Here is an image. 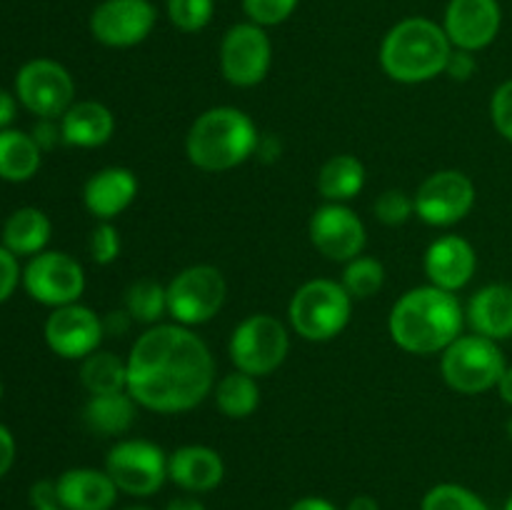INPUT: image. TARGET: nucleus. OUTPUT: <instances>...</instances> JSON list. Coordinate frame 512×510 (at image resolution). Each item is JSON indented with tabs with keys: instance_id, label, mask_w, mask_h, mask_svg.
I'll return each instance as SVG.
<instances>
[{
	"instance_id": "2eb2a0df",
	"label": "nucleus",
	"mask_w": 512,
	"mask_h": 510,
	"mask_svg": "<svg viewBox=\"0 0 512 510\" xmlns=\"http://www.w3.org/2000/svg\"><path fill=\"white\" fill-rule=\"evenodd\" d=\"M103 318L80 303L55 308L45 320V343L65 360H85L103 340Z\"/></svg>"
},
{
	"instance_id": "423d86ee",
	"label": "nucleus",
	"mask_w": 512,
	"mask_h": 510,
	"mask_svg": "<svg viewBox=\"0 0 512 510\" xmlns=\"http://www.w3.org/2000/svg\"><path fill=\"white\" fill-rule=\"evenodd\" d=\"M443 378L455 393L478 395L495 388L505 373V355L483 335H460L443 350Z\"/></svg>"
},
{
	"instance_id": "aec40b11",
	"label": "nucleus",
	"mask_w": 512,
	"mask_h": 510,
	"mask_svg": "<svg viewBox=\"0 0 512 510\" xmlns=\"http://www.w3.org/2000/svg\"><path fill=\"white\" fill-rule=\"evenodd\" d=\"M138 195V178L128 168H103L85 183L83 203L98 220H113Z\"/></svg>"
},
{
	"instance_id": "3c124183",
	"label": "nucleus",
	"mask_w": 512,
	"mask_h": 510,
	"mask_svg": "<svg viewBox=\"0 0 512 510\" xmlns=\"http://www.w3.org/2000/svg\"><path fill=\"white\" fill-rule=\"evenodd\" d=\"M123 510H150V508H145V505H128V508Z\"/></svg>"
},
{
	"instance_id": "bb28decb",
	"label": "nucleus",
	"mask_w": 512,
	"mask_h": 510,
	"mask_svg": "<svg viewBox=\"0 0 512 510\" xmlns=\"http://www.w3.org/2000/svg\"><path fill=\"white\" fill-rule=\"evenodd\" d=\"M365 185V165L355 155H333L318 173V193L328 203L353 200Z\"/></svg>"
},
{
	"instance_id": "f704fd0d",
	"label": "nucleus",
	"mask_w": 512,
	"mask_h": 510,
	"mask_svg": "<svg viewBox=\"0 0 512 510\" xmlns=\"http://www.w3.org/2000/svg\"><path fill=\"white\" fill-rule=\"evenodd\" d=\"M298 0H243V10L248 13L250 23L255 25H280L293 15Z\"/></svg>"
},
{
	"instance_id": "7c9ffc66",
	"label": "nucleus",
	"mask_w": 512,
	"mask_h": 510,
	"mask_svg": "<svg viewBox=\"0 0 512 510\" xmlns=\"http://www.w3.org/2000/svg\"><path fill=\"white\" fill-rule=\"evenodd\" d=\"M385 283V268L380 260L375 258H358L350 260L343 270V288L348 290L350 298H358V300H368L383 288Z\"/></svg>"
},
{
	"instance_id": "58836bf2",
	"label": "nucleus",
	"mask_w": 512,
	"mask_h": 510,
	"mask_svg": "<svg viewBox=\"0 0 512 510\" xmlns=\"http://www.w3.org/2000/svg\"><path fill=\"white\" fill-rule=\"evenodd\" d=\"M475 70H478V63H475L473 53H470V50L453 48V53H450L448 58V65H445V73H448L453 80H458V83H465V80L473 78Z\"/></svg>"
},
{
	"instance_id": "dca6fc26",
	"label": "nucleus",
	"mask_w": 512,
	"mask_h": 510,
	"mask_svg": "<svg viewBox=\"0 0 512 510\" xmlns=\"http://www.w3.org/2000/svg\"><path fill=\"white\" fill-rule=\"evenodd\" d=\"M310 240L328 260L350 263L365 248V225L348 205L328 203L310 218Z\"/></svg>"
},
{
	"instance_id": "6ab92c4d",
	"label": "nucleus",
	"mask_w": 512,
	"mask_h": 510,
	"mask_svg": "<svg viewBox=\"0 0 512 510\" xmlns=\"http://www.w3.org/2000/svg\"><path fill=\"white\" fill-rule=\"evenodd\" d=\"M58 503L63 510H110L118 498V485L105 470L73 468L58 480Z\"/></svg>"
},
{
	"instance_id": "f8f14e48",
	"label": "nucleus",
	"mask_w": 512,
	"mask_h": 510,
	"mask_svg": "<svg viewBox=\"0 0 512 510\" xmlns=\"http://www.w3.org/2000/svg\"><path fill=\"white\" fill-rule=\"evenodd\" d=\"M273 60V45L263 25L238 23L220 43V70L235 88H253L263 83Z\"/></svg>"
},
{
	"instance_id": "a878e982",
	"label": "nucleus",
	"mask_w": 512,
	"mask_h": 510,
	"mask_svg": "<svg viewBox=\"0 0 512 510\" xmlns=\"http://www.w3.org/2000/svg\"><path fill=\"white\" fill-rule=\"evenodd\" d=\"M38 143L23 130H0V178L8 183H25L40 168Z\"/></svg>"
},
{
	"instance_id": "c9c22d12",
	"label": "nucleus",
	"mask_w": 512,
	"mask_h": 510,
	"mask_svg": "<svg viewBox=\"0 0 512 510\" xmlns=\"http://www.w3.org/2000/svg\"><path fill=\"white\" fill-rule=\"evenodd\" d=\"M90 258L98 265H110L113 260H118L120 255V233L115 230L113 223L108 220H100L98 228L90 233Z\"/></svg>"
},
{
	"instance_id": "ddd939ff",
	"label": "nucleus",
	"mask_w": 512,
	"mask_h": 510,
	"mask_svg": "<svg viewBox=\"0 0 512 510\" xmlns=\"http://www.w3.org/2000/svg\"><path fill=\"white\" fill-rule=\"evenodd\" d=\"M415 213L423 223L448 228L460 223L475 205V185L460 170H438L420 183Z\"/></svg>"
},
{
	"instance_id": "c85d7f7f",
	"label": "nucleus",
	"mask_w": 512,
	"mask_h": 510,
	"mask_svg": "<svg viewBox=\"0 0 512 510\" xmlns=\"http://www.w3.org/2000/svg\"><path fill=\"white\" fill-rule=\"evenodd\" d=\"M215 403H218L220 413L228 415V418H250L255 413V408L260 405V388L253 375L235 370V373H228L218 383Z\"/></svg>"
},
{
	"instance_id": "f257e3e1",
	"label": "nucleus",
	"mask_w": 512,
	"mask_h": 510,
	"mask_svg": "<svg viewBox=\"0 0 512 510\" xmlns=\"http://www.w3.org/2000/svg\"><path fill=\"white\" fill-rule=\"evenodd\" d=\"M215 363L203 338L185 325H153L128 355V393L155 413H185L210 395Z\"/></svg>"
},
{
	"instance_id": "1a4fd4ad",
	"label": "nucleus",
	"mask_w": 512,
	"mask_h": 510,
	"mask_svg": "<svg viewBox=\"0 0 512 510\" xmlns=\"http://www.w3.org/2000/svg\"><path fill=\"white\" fill-rule=\"evenodd\" d=\"M105 473L123 493L148 498L168 480V458L150 440H120L105 458Z\"/></svg>"
},
{
	"instance_id": "f3484780",
	"label": "nucleus",
	"mask_w": 512,
	"mask_h": 510,
	"mask_svg": "<svg viewBox=\"0 0 512 510\" xmlns=\"http://www.w3.org/2000/svg\"><path fill=\"white\" fill-rule=\"evenodd\" d=\"M503 10L498 0H450L443 30L453 48L483 50L498 38Z\"/></svg>"
},
{
	"instance_id": "9d476101",
	"label": "nucleus",
	"mask_w": 512,
	"mask_h": 510,
	"mask_svg": "<svg viewBox=\"0 0 512 510\" xmlns=\"http://www.w3.org/2000/svg\"><path fill=\"white\" fill-rule=\"evenodd\" d=\"M15 95L38 118H63L73 105L75 83L68 70L48 58L25 63L15 75Z\"/></svg>"
},
{
	"instance_id": "5fc2aeb1",
	"label": "nucleus",
	"mask_w": 512,
	"mask_h": 510,
	"mask_svg": "<svg viewBox=\"0 0 512 510\" xmlns=\"http://www.w3.org/2000/svg\"><path fill=\"white\" fill-rule=\"evenodd\" d=\"M505 510H512V495L508 498V503H505Z\"/></svg>"
},
{
	"instance_id": "49530a36",
	"label": "nucleus",
	"mask_w": 512,
	"mask_h": 510,
	"mask_svg": "<svg viewBox=\"0 0 512 510\" xmlns=\"http://www.w3.org/2000/svg\"><path fill=\"white\" fill-rule=\"evenodd\" d=\"M290 510H338L330 500L318 498V495H308V498H300L290 505Z\"/></svg>"
},
{
	"instance_id": "5701e85b",
	"label": "nucleus",
	"mask_w": 512,
	"mask_h": 510,
	"mask_svg": "<svg viewBox=\"0 0 512 510\" xmlns=\"http://www.w3.org/2000/svg\"><path fill=\"white\" fill-rule=\"evenodd\" d=\"M115 118L103 103L95 100H80L73 103L60 118V133L63 143L75 148H100L113 138Z\"/></svg>"
},
{
	"instance_id": "2f4dec72",
	"label": "nucleus",
	"mask_w": 512,
	"mask_h": 510,
	"mask_svg": "<svg viewBox=\"0 0 512 510\" xmlns=\"http://www.w3.org/2000/svg\"><path fill=\"white\" fill-rule=\"evenodd\" d=\"M420 510H490L478 493L465 485L440 483L425 493Z\"/></svg>"
},
{
	"instance_id": "e433bc0d",
	"label": "nucleus",
	"mask_w": 512,
	"mask_h": 510,
	"mask_svg": "<svg viewBox=\"0 0 512 510\" xmlns=\"http://www.w3.org/2000/svg\"><path fill=\"white\" fill-rule=\"evenodd\" d=\"M490 118H493L495 130L512 143V78L498 85L490 100Z\"/></svg>"
},
{
	"instance_id": "4468645a",
	"label": "nucleus",
	"mask_w": 512,
	"mask_h": 510,
	"mask_svg": "<svg viewBox=\"0 0 512 510\" xmlns=\"http://www.w3.org/2000/svg\"><path fill=\"white\" fill-rule=\"evenodd\" d=\"M155 28V8L148 0H103L90 15V33L108 48H133Z\"/></svg>"
},
{
	"instance_id": "4be33fe9",
	"label": "nucleus",
	"mask_w": 512,
	"mask_h": 510,
	"mask_svg": "<svg viewBox=\"0 0 512 510\" xmlns=\"http://www.w3.org/2000/svg\"><path fill=\"white\" fill-rule=\"evenodd\" d=\"M468 320L473 330L483 338H512V285L493 283L480 288L470 298Z\"/></svg>"
},
{
	"instance_id": "de8ad7c7",
	"label": "nucleus",
	"mask_w": 512,
	"mask_h": 510,
	"mask_svg": "<svg viewBox=\"0 0 512 510\" xmlns=\"http://www.w3.org/2000/svg\"><path fill=\"white\" fill-rule=\"evenodd\" d=\"M348 510H380L378 500L370 498V495H355L348 503Z\"/></svg>"
},
{
	"instance_id": "cd10ccee",
	"label": "nucleus",
	"mask_w": 512,
	"mask_h": 510,
	"mask_svg": "<svg viewBox=\"0 0 512 510\" xmlns=\"http://www.w3.org/2000/svg\"><path fill=\"white\" fill-rule=\"evenodd\" d=\"M80 383L90 395L128 393V360L108 350H95L80 365Z\"/></svg>"
},
{
	"instance_id": "ea45409f",
	"label": "nucleus",
	"mask_w": 512,
	"mask_h": 510,
	"mask_svg": "<svg viewBox=\"0 0 512 510\" xmlns=\"http://www.w3.org/2000/svg\"><path fill=\"white\" fill-rule=\"evenodd\" d=\"M33 140L38 143L40 150H53L55 145L63 143V133H60V123H55L53 118H38V123L33 125Z\"/></svg>"
},
{
	"instance_id": "393cba45",
	"label": "nucleus",
	"mask_w": 512,
	"mask_h": 510,
	"mask_svg": "<svg viewBox=\"0 0 512 510\" xmlns=\"http://www.w3.org/2000/svg\"><path fill=\"white\" fill-rule=\"evenodd\" d=\"M83 420L93 433L113 438L123 435L135 423V400L130 393L93 395L83 408Z\"/></svg>"
},
{
	"instance_id": "72a5a7b5",
	"label": "nucleus",
	"mask_w": 512,
	"mask_h": 510,
	"mask_svg": "<svg viewBox=\"0 0 512 510\" xmlns=\"http://www.w3.org/2000/svg\"><path fill=\"white\" fill-rule=\"evenodd\" d=\"M415 213V200L405 190H385L375 200V215L385 225H403Z\"/></svg>"
},
{
	"instance_id": "412c9836",
	"label": "nucleus",
	"mask_w": 512,
	"mask_h": 510,
	"mask_svg": "<svg viewBox=\"0 0 512 510\" xmlns=\"http://www.w3.org/2000/svg\"><path fill=\"white\" fill-rule=\"evenodd\" d=\"M168 478L188 493H208L225 478V463L213 448L183 445L168 458Z\"/></svg>"
},
{
	"instance_id": "f03ea898",
	"label": "nucleus",
	"mask_w": 512,
	"mask_h": 510,
	"mask_svg": "<svg viewBox=\"0 0 512 510\" xmlns=\"http://www.w3.org/2000/svg\"><path fill=\"white\" fill-rule=\"evenodd\" d=\"M390 338L413 355H433L460 338L463 308L453 293L423 285L400 295L390 310Z\"/></svg>"
},
{
	"instance_id": "c03bdc74",
	"label": "nucleus",
	"mask_w": 512,
	"mask_h": 510,
	"mask_svg": "<svg viewBox=\"0 0 512 510\" xmlns=\"http://www.w3.org/2000/svg\"><path fill=\"white\" fill-rule=\"evenodd\" d=\"M255 155H258L263 163H275L280 158V143L273 135H260L258 148H255Z\"/></svg>"
},
{
	"instance_id": "b1692460",
	"label": "nucleus",
	"mask_w": 512,
	"mask_h": 510,
	"mask_svg": "<svg viewBox=\"0 0 512 510\" xmlns=\"http://www.w3.org/2000/svg\"><path fill=\"white\" fill-rule=\"evenodd\" d=\"M53 225L40 208H18L3 225V245L13 255H38L48 245Z\"/></svg>"
},
{
	"instance_id": "603ef678",
	"label": "nucleus",
	"mask_w": 512,
	"mask_h": 510,
	"mask_svg": "<svg viewBox=\"0 0 512 510\" xmlns=\"http://www.w3.org/2000/svg\"><path fill=\"white\" fill-rule=\"evenodd\" d=\"M505 430H508V438L512 440V418L508 420V425H505Z\"/></svg>"
},
{
	"instance_id": "79ce46f5",
	"label": "nucleus",
	"mask_w": 512,
	"mask_h": 510,
	"mask_svg": "<svg viewBox=\"0 0 512 510\" xmlns=\"http://www.w3.org/2000/svg\"><path fill=\"white\" fill-rule=\"evenodd\" d=\"M15 460V438L5 425H0V478L13 468Z\"/></svg>"
},
{
	"instance_id": "0eeeda50",
	"label": "nucleus",
	"mask_w": 512,
	"mask_h": 510,
	"mask_svg": "<svg viewBox=\"0 0 512 510\" xmlns=\"http://www.w3.org/2000/svg\"><path fill=\"white\" fill-rule=\"evenodd\" d=\"M290 350V338L285 325L275 315H248L230 338V360L240 373L253 378L270 375L285 363Z\"/></svg>"
},
{
	"instance_id": "37998d69",
	"label": "nucleus",
	"mask_w": 512,
	"mask_h": 510,
	"mask_svg": "<svg viewBox=\"0 0 512 510\" xmlns=\"http://www.w3.org/2000/svg\"><path fill=\"white\" fill-rule=\"evenodd\" d=\"M130 323H133V318H130L128 310H113L103 318V330L105 335H125L130 330Z\"/></svg>"
},
{
	"instance_id": "473e14b6",
	"label": "nucleus",
	"mask_w": 512,
	"mask_h": 510,
	"mask_svg": "<svg viewBox=\"0 0 512 510\" xmlns=\"http://www.w3.org/2000/svg\"><path fill=\"white\" fill-rule=\"evenodd\" d=\"M213 0H168V18L183 33H198L213 18Z\"/></svg>"
},
{
	"instance_id": "20e7f679",
	"label": "nucleus",
	"mask_w": 512,
	"mask_h": 510,
	"mask_svg": "<svg viewBox=\"0 0 512 510\" xmlns=\"http://www.w3.org/2000/svg\"><path fill=\"white\" fill-rule=\"evenodd\" d=\"M453 43L445 30L428 18H405L390 28L380 45V65L398 83H425L445 73Z\"/></svg>"
},
{
	"instance_id": "39448f33",
	"label": "nucleus",
	"mask_w": 512,
	"mask_h": 510,
	"mask_svg": "<svg viewBox=\"0 0 512 510\" xmlns=\"http://www.w3.org/2000/svg\"><path fill=\"white\" fill-rule=\"evenodd\" d=\"M353 313V298L335 280H310L295 290L288 318L295 333L310 343H325L345 330Z\"/></svg>"
},
{
	"instance_id": "6e6d98bb",
	"label": "nucleus",
	"mask_w": 512,
	"mask_h": 510,
	"mask_svg": "<svg viewBox=\"0 0 512 510\" xmlns=\"http://www.w3.org/2000/svg\"><path fill=\"white\" fill-rule=\"evenodd\" d=\"M0 398H3V380H0Z\"/></svg>"
},
{
	"instance_id": "6e6552de",
	"label": "nucleus",
	"mask_w": 512,
	"mask_h": 510,
	"mask_svg": "<svg viewBox=\"0 0 512 510\" xmlns=\"http://www.w3.org/2000/svg\"><path fill=\"white\" fill-rule=\"evenodd\" d=\"M225 295H228V283L218 268L190 265L170 280L168 313L185 328L203 325L220 313Z\"/></svg>"
},
{
	"instance_id": "7ed1b4c3",
	"label": "nucleus",
	"mask_w": 512,
	"mask_h": 510,
	"mask_svg": "<svg viewBox=\"0 0 512 510\" xmlns=\"http://www.w3.org/2000/svg\"><path fill=\"white\" fill-rule=\"evenodd\" d=\"M258 140V128L250 115L230 105H220L195 118L185 138V153L195 168L205 173H223L255 155Z\"/></svg>"
},
{
	"instance_id": "a211bd4d",
	"label": "nucleus",
	"mask_w": 512,
	"mask_h": 510,
	"mask_svg": "<svg viewBox=\"0 0 512 510\" xmlns=\"http://www.w3.org/2000/svg\"><path fill=\"white\" fill-rule=\"evenodd\" d=\"M478 268V255L475 248L460 235H445L430 243L425 253V275L430 285L443 288L448 293L465 288L473 280Z\"/></svg>"
},
{
	"instance_id": "c756f323",
	"label": "nucleus",
	"mask_w": 512,
	"mask_h": 510,
	"mask_svg": "<svg viewBox=\"0 0 512 510\" xmlns=\"http://www.w3.org/2000/svg\"><path fill=\"white\" fill-rule=\"evenodd\" d=\"M125 310L138 323H158L163 313H168V288L155 280H138L125 293Z\"/></svg>"
},
{
	"instance_id": "a19ab883",
	"label": "nucleus",
	"mask_w": 512,
	"mask_h": 510,
	"mask_svg": "<svg viewBox=\"0 0 512 510\" xmlns=\"http://www.w3.org/2000/svg\"><path fill=\"white\" fill-rule=\"evenodd\" d=\"M30 500H33L35 508H50V505H60L58 503V488L50 480H40V483L33 485L30 490Z\"/></svg>"
},
{
	"instance_id": "8fccbe9b",
	"label": "nucleus",
	"mask_w": 512,
	"mask_h": 510,
	"mask_svg": "<svg viewBox=\"0 0 512 510\" xmlns=\"http://www.w3.org/2000/svg\"><path fill=\"white\" fill-rule=\"evenodd\" d=\"M165 510H205V505L195 498H175L170 500Z\"/></svg>"
},
{
	"instance_id": "864d4df0",
	"label": "nucleus",
	"mask_w": 512,
	"mask_h": 510,
	"mask_svg": "<svg viewBox=\"0 0 512 510\" xmlns=\"http://www.w3.org/2000/svg\"><path fill=\"white\" fill-rule=\"evenodd\" d=\"M35 510H63L60 505H50V508H35Z\"/></svg>"
},
{
	"instance_id": "09e8293b",
	"label": "nucleus",
	"mask_w": 512,
	"mask_h": 510,
	"mask_svg": "<svg viewBox=\"0 0 512 510\" xmlns=\"http://www.w3.org/2000/svg\"><path fill=\"white\" fill-rule=\"evenodd\" d=\"M498 393L505 403L512 405V365L510 368H505L503 378H500V383H498Z\"/></svg>"
},
{
	"instance_id": "4c0bfd02",
	"label": "nucleus",
	"mask_w": 512,
	"mask_h": 510,
	"mask_svg": "<svg viewBox=\"0 0 512 510\" xmlns=\"http://www.w3.org/2000/svg\"><path fill=\"white\" fill-rule=\"evenodd\" d=\"M20 278H23V273H20L18 255H13L5 245H0V303H5L13 295Z\"/></svg>"
},
{
	"instance_id": "a18cd8bd",
	"label": "nucleus",
	"mask_w": 512,
	"mask_h": 510,
	"mask_svg": "<svg viewBox=\"0 0 512 510\" xmlns=\"http://www.w3.org/2000/svg\"><path fill=\"white\" fill-rule=\"evenodd\" d=\"M15 110H18V105H15L13 95H10L8 90H0V130H5L13 123Z\"/></svg>"
},
{
	"instance_id": "9b49d317",
	"label": "nucleus",
	"mask_w": 512,
	"mask_h": 510,
	"mask_svg": "<svg viewBox=\"0 0 512 510\" xmlns=\"http://www.w3.org/2000/svg\"><path fill=\"white\" fill-rule=\"evenodd\" d=\"M23 285L28 295L50 308L78 303L85 290L83 265L60 250H43L33 255L23 270Z\"/></svg>"
}]
</instances>
